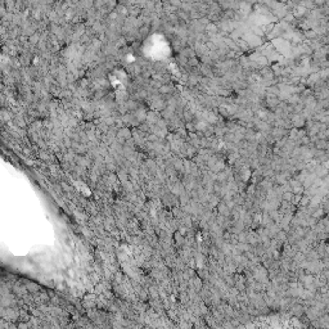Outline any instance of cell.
I'll list each match as a JSON object with an SVG mask.
<instances>
[{"label":"cell","mask_w":329,"mask_h":329,"mask_svg":"<svg viewBox=\"0 0 329 329\" xmlns=\"http://www.w3.org/2000/svg\"><path fill=\"white\" fill-rule=\"evenodd\" d=\"M326 152L329 153V139H328V148H326Z\"/></svg>","instance_id":"cell-3"},{"label":"cell","mask_w":329,"mask_h":329,"mask_svg":"<svg viewBox=\"0 0 329 329\" xmlns=\"http://www.w3.org/2000/svg\"><path fill=\"white\" fill-rule=\"evenodd\" d=\"M315 148H316L318 150H326V148H328V140L319 139L316 143H315Z\"/></svg>","instance_id":"cell-2"},{"label":"cell","mask_w":329,"mask_h":329,"mask_svg":"<svg viewBox=\"0 0 329 329\" xmlns=\"http://www.w3.org/2000/svg\"><path fill=\"white\" fill-rule=\"evenodd\" d=\"M314 174L316 175L319 179H325V177L328 176V174H329V169L325 166V164H321V163H319V164H315V167H314Z\"/></svg>","instance_id":"cell-1"}]
</instances>
